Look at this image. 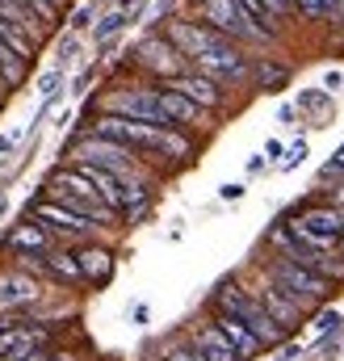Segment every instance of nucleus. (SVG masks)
Wrapping results in <instances>:
<instances>
[{
  "mask_svg": "<svg viewBox=\"0 0 344 361\" xmlns=\"http://www.w3.org/2000/svg\"><path fill=\"white\" fill-rule=\"evenodd\" d=\"M264 156H269V160H281V143H277V139H269V143H264Z\"/></svg>",
  "mask_w": 344,
  "mask_h": 361,
  "instance_id": "29",
  "label": "nucleus"
},
{
  "mask_svg": "<svg viewBox=\"0 0 344 361\" xmlns=\"http://www.w3.org/2000/svg\"><path fill=\"white\" fill-rule=\"evenodd\" d=\"M214 328H219V332L231 341V349L240 353V361H252L257 353H264V345H260L257 336H252V332L240 324V319H231V315H214Z\"/></svg>",
  "mask_w": 344,
  "mask_h": 361,
  "instance_id": "18",
  "label": "nucleus"
},
{
  "mask_svg": "<svg viewBox=\"0 0 344 361\" xmlns=\"http://www.w3.org/2000/svg\"><path fill=\"white\" fill-rule=\"evenodd\" d=\"M42 298V281L21 269H0V315L25 311Z\"/></svg>",
  "mask_w": 344,
  "mask_h": 361,
  "instance_id": "11",
  "label": "nucleus"
},
{
  "mask_svg": "<svg viewBox=\"0 0 344 361\" xmlns=\"http://www.w3.org/2000/svg\"><path fill=\"white\" fill-rule=\"evenodd\" d=\"M340 252H344V240H340Z\"/></svg>",
  "mask_w": 344,
  "mask_h": 361,
  "instance_id": "40",
  "label": "nucleus"
},
{
  "mask_svg": "<svg viewBox=\"0 0 344 361\" xmlns=\"http://www.w3.org/2000/svg\"><path fill=\"white\" fill-rule=\"evenodd\" d=\"M302 160H307V143H302V139H298V143H294V147H290V156H281V169H285V173H290V169H298V164H302Z\"/></svg>",
  "mask_w": 344,
  "mask_h": 361,
  "instance_id": "25",
  "label": "nucleus"
},
{
  "mask_svg": "<svg viewBox=\"0 0 344 361\" xmlns=\"http://www.w3.org/2000/svg\"><path fill=\"white\" fill-rule=\"evenodd\" d=\"M72 156H76V164L105 169V173H113L118 180L143 177L139 156H135L130 147H122V143H113V139H101V135H92V130H88L85 139H76V143H72Z\"/></svg>",
  "mask_w": 344,
  "mask_h": 361,
  "instance_id": "5",
  "label": "nucleus"
},
{
  "mask_svg": "<svg viewBox=\"0 0 344 361\" xmlns=\"http://www.w3.org/2000/svg\"><path fill=\"white\" fill-rule=\"evenodd\" d=\"M92 135H101V139H113V143H122V147H130L135 156L139 152H160V156H172V160H189V139L185 135H176L172 126H147V122H126V118H109V114H101L97 122H92Z\"/></svg>",
  "mask_w": 344,
  "mask_h": 361,
  "instance_id": "1",
  "label": "nucleus"
},
{
  "mask_svg": "<svg viewBox=\"0 0 344 361\" xmlns=\"http://www.w3.org/2000/svg\"><path fill=\"white\" fill-rule=\"evenodd\" d=\"M302 357V349H298V345H285V349H281V361H298Z\"/></svg>",
  "mask_w": 344,
  "mask_h": 361,
  "instance_id": "31",
  "label": "nucleus"
},
{
  "mask_svg": "<svg viewBox=\"0 0 344 361\" xmlns=\"http://www.w3.org/2000/svg\"><path fill=\"white\" fill-rule=\"evenodd\" d=\"M51 202H59V206H68V210H76V214H85V219H92L97 227H118L113 219V210L97 197V189H92V180L80 173V169H59L55 177H51Z\"/></svg>",
  "mask_w": 344,
  "mask_h": 361,
  "instance_id": "3",
  "label": "nucleus"
},
{
  "mask_svg": "<svg viewBox=\"0 0 344 361\" xmlns=\"http://www.w3.org/2000/svg\"><path fill=\"white\" fill-rule=\"evenodd\" d=\"M324 13H336V0H324Z\"/></svg>",
  "mask_w": 344,
  "mask_h": 361,
  "instance_id": "37",
  "label": "nucleus"
},
{
  "mask_svg": "<svg viewBox=\"0 0 344 361\" xmlns=\"http://www.w3.org/2000/svg\"><path fill=\"white\" fill-rule=\"evenodd\" d=\"M105 114L109 118H126V122H147V126H168L156 89H118L105 97Z\"/></svg>",
  "mask_w": 344,
  "mask_h": 361,
  "instance_id": "8",
  "label": "nucleus"
},
{
  "mask_svg": "<svg viewBox=\"0 0 344 361\" xmlns=\"http://www.w3.org/2000/svg\"><path fill=\"white\" fill-rule=\"evenodd\" d=\"M240 8H244V13H248L252 21H257V25L264 30V34H273V38H277V21L269 17V8H264L260 0H240Z\"/></svg>",
  "mask_w": 344,
  "mask_h": 361,
  "instance_id": "22",
  "label": "nucleus"
},
{
  "mask_svg": "<svg viewBox=\"0 0 344 361\" xmlns=\"http://www.w3.org/2000/svg\"><path fill=\"white\" fill-rule=\"evenodd\" d=\"M0 210H4V193H0Z\"/></svg>",
  "mask_w": 344,
  "mask_h": 361,
  "instance_id": "39",
  "label": "nucleus"
},
{
  "mask_svg": "<svg viewBox=\"0 0 344 361\" xmlns=\"http://www.w3.org/2000/svg\"><path fill=\"white\" fill-rule=\"evenodd\" d=\"M4 244L13 248V257H17V252H25V257H47V252H51V231H47L42 223L25 219V223H17V227L8 231Z\"/></svg>",
  "mask_w": 344,
  "mask_h": 361,
  "instance_id": "15",
  "label": "nucleus"
},
{
  "mask_svg": "<svg viewBox=\"0 0 344 361\" xmlns=\"http://www.w3.org/2000/svg\"><path fill=\"white\" fill-rule=\"evenodd\" d=\"M51 361H76V357H68V353H55V357H51Z\"/></svg>",
  "mask_w": 344,
  "mask_h": 361,
  "instance_id": "38",
  "label": "nucleus"
},
{
  "mask_svg": "<svg viewBox=\"0 0 344 361\" xmlns=\"http://www.w3.org/2000/svg\"><path fill=\"white\" fill-rule=\"evenodd\" d=\"M214 307H219V315L240 319V324H244V328L260 341V345H264V349H277V345L285 341V332L269 319V311L257 302V294H252V290H244L235 277H227V281L214 290Z\"/></svg>",
  "mask_w": 344,
  "mask_h": 361,
  "instance_id": "2",
  "label": "nucleus"
},
{
  "mask_svg": "<svg viewBox=\"0 0 344 361\" xmlns=\"http://www.w3.org/2000/svg\"><path fill=\"white\" fill-rule=\"evenodd\" d=\"M340 315H336V311H319V315H315V332H319V336H332V332H340Z\"/></svg>",
  "mask_w": 344,
  "mask_h": 361,
  "instance_id": "23",
  "label": "nucleus"
},
{
  "mask_svg": "<svg viewBox=\"0 0 344 361\" xmlns=\"http://www.w3.org/2000/svg\"><path fill=\"white\" fill-rule=\"evenodd\" d=\"M164 361H189V349H176V353H168Z\"/></svg>",
  "mask_w": 344,
  "mask_h": 361,
  "instance_id": "34",
  "label": "nucleus"
},
{
  "mask_svg": "<svg viewBox=\"0 0 344 361\" xmlns=\"http://www.w3.org/2000/svg\"><path fill=\"white\" fill-rule=\"evenodd\" d=\"M172 92H180V97H189L197 109H219L223 105V89L214 85V80H206V76H197V72H185V76H176V80H168Z\"/></svg>",
  "mask_w": 344,
  "mask_h": 361,
  "instance_id": "14",
  "label": "nucleus"
},
{
  "mask_svg": "<svg viewBox=\"0 0 344 361\" xmlns=\"http://www.w3.org/2000/svg\"><path fill=\"white\" fill-rule=\"evenodd\" d=\"M193 349H197L206 361H240V353L231 349V341L214 328V319H210V324H202V328L193 332Z\"/></svg>",
  "mask_w": 344,
  "mask_h": 361,
  "instance_id": "17",
  "label": "nucleus"
},
{
  "mask_svg": "<svg viewBox=\"0 0 344 361\" xmlns=\"http://www.w3.org/2000/svg\"><path fill=\"white\" fill-rule=\"evenodd\" d=\"M13 143H17L13 135H0V152H13Z\"/></svg>",
  "mask_w": 344,
  "mask_h": 361,
  "instance_id": "33",
  "label": "nucleus"
},
{
  "mask_svg": "<svg viewBox=\"0 0 344 361\" xmlns=\"http://www.w3.org/2000/svg\"><path fill=\"white\" fill-rule=\"evenodd\" d=\"M219 197H223V202H240V197H244V185H235V180H231V185H223V189H219Z\"/></svg>",
  "mask_w": 344,
  "mask_h": 361,
  "instance_id": "27",
  "label": "nucleus"
},
{
  "mask_svg": "<svg viewBox=\"0 0 344 361\" xmlns=\"http://www.w3.org/2000/svg\"><path fill=\"white\" fill-rule=\"evenodd\" d=\"M88 21H92V8H80V13L72 17V25H76V30H85Z\"/></svg>",
  "mask_w": 344,
  "mask_h": 361,
  "instance_id": "28",
  "label": "nucleus"
},
{
  "mask_svg": "<svg viewBox=\"0 0 344 361\" xmlns=\"http://www.w3.org/2000/svg\"><path fill=\"white\" fill-rule=\"evenodd\" d=\"M30 219L42 223V227L51 231V240H63V244H68V240H88V235L97 231L92 219L76 214V210H68V206H59V202H38Z\"/></svg>",
  "mask_w": 344,
  "mask_h": 361,
  "instance_id": "9",
  "label": "nucleus"
},
{
  "mask_svg": "<svg viewBox=\"0 0 344 361\" xmlns=\"http://www.w3.org/2000/svg\"><path fill=\"white\" fill-rule=\"evenodd\" d=\"M135 63H139V68H147V72H156V76H168V80L185 76V72H193V68H189V59L172 47L164 34L143 38V42L135 47Z\"/></svg>",
  "mask_w": 344,
  "mask_h": 361,
  "instance_id": "10",
  "label": "nucleus"
},
{
  "mask_svg": "<svg viewBox=\"0 0 344 361\" xmlns=\"http://www.w3.org/2000/svg\"><path fill=\"white\" fill-rule=\"evenodd\" d=\"M197 76H206V80H214V85H223V80H231V85H240V80H248L252 76V63H248V55L235 47V42H219L214 51H206V55H197L193 63H189Z\"/></svg>",
  "mask_w": 344,
  "mask_h": 361,
  "instance_id": "7",
  "label": "nucleus"
},
{
  "mask_svg": "<svg viewBox=\"0 0 344 361\" xmlns=\"http://www.w3.org/2000/svg\"><path fill=\"white\" fill-rule=\"evenodd\" d=\"M340 85H344L340 72H328V76H324V89H340Z\"/></svg>",
  "mask_w": 344,
  "mask_h": 361,
  "instance_id": "30",
  "label": "nucleus"
},
{
  "mask_svg": "<svg viewBox=\"0 0 344 361\" xmlns=\"http://www.w3.org/2000/svg\"><path fill=\"white\" fill-rule=\"evenodd\" d=\"M160 97V109H164V118H168V126H185V122H206V109H197L189 97H180V92H172L168 85H160L156 89Z\"/></svg>",
  "mask_w": 344,
  "mask_h": 361,
  "instance_id": "16",
  "label": "nucleus"
},
{
  "mask_svg": "<svg viewBox=\"0 0 344 361\" xmlns=\"http://www.w3.org/2000/svg\"><path fill=\"white\" fill-rule=\"evenodd\" d=\"M135 4H139V0H118V8H122V13H130Z\"/></svg>",
  "mask_w": 344,
  "mask_h": 361,
  "instance_id": "35",
  "label": "nucleus"
},
{
  "mask_svg": "<svg viewBox=\"0 0 344 361\" xmlns=\"http://www.w3.org/2000/svg\"><path fill=\"white\" fill-rule=\"evenodd\" d=\"M189 361H206V357H202V353H197V349H193V345H189Z\"/></svg>",
  "mask_w": 344,
  "mask_h": 361,
  "instance_id": "36",
  "label": "nucleus"
},
{
  "mask_svg": "<svg viewBox=\"0 0 344 361\" xmlns=\"http://www.w3.org/2000/svg\"><path fill=\"white\" fill-rule=\"evenodd\" d=\"M202 25H210L214 34H223L227 42H273V34H264L257 21L240 8V0H202L197 4Z\"/></svg>",
  "mask_w": 344,
  "mask_h": 361,
  "instance_id": "6",
  "label": "nucleus"
},
{
  "mask_svg": "<svg viewBox=\"0 0 344 361\" xmlns=\"http://www.w3.org/2000/svg\"><path fill=\"white\" fill-rule=\"evenodd\" d=\"M72 257H76V269L88 286H105L113 277V252L101 244H80V248H72Z\"/></svg>",
  "mask_w": 344,
  "mask_h": 361,
  "instance_id": "13",
  "label": "nucleus"
},
{
  "mask_svg": "<svg viewBox=\"0 0 344 361\" xmlns=\"http://www.w3.org/2000/svg\"><path fill=\"white\" fill-rule=\"evenodd\" d=\"M264 277L290 298V302H298L302 311H315L328 294H332V286L319 277V273L302 269V265H294V261H285V257H273L269 261V269H264Z\"/></svg>",
  "mask_w": 344,
  "mask_h": 361,
  "instance_id": "4",
  "label": "nucleus"
},
{
  "mask_svg": "<svg viewBox=\"0 0 344 361\" xmlns=\"http://www.w3.org/2000/svg\"><path fill=\"white\" fill-rule=\"evenodd\" d=\"M42 265H47V277H59V281H68V286H85V277L76 269V257H72L68 248H51V252L42 257Z\"/></svg>",
  "mask_w": 344,
  "mask_h": 361,
  "instance_id": "19",
  "label": "nucleus"
},
{
  "mask_svg": "<svg viewBox=\"0 0 344 361\" xmlns=\"http://www.w3.org/2000/svg\"><path fill=\"white\" fill-rule=\"evenodd\" d=\"M252 76H257V85L264 92H277L285 80H290V72H285L281 63H257V68H252Z\"/></svg>",
  "mask_w": 344,
  "mask_h": 361,
  "instance_id": "20",
  "label": "nucleus"
},
{
  "mask_svg": "<svg viewBox=\"0 0 344 361\" xmlns=\"http://www.w3.org/2000/svg\"><path fill=\"white\" fill-rule=\"evenodd\" d=\"M252 294H257V302L264 307V311H269V319H273V324H277L285 336H290V332L302 324V315H307V311H302L298 302H290V298H285V294H281V290L269 281V277L260 281V290H252Z\"/></svg>",
  "mask_w": 344,
  "mask_h": 361,
  "instance_id": "12",
  "label": "nucleus"
},
{
  "mask_svg": "<svg viewBox=\"0 0 344 361\" xmlns=\"http://www.w3.org/2000/svg\"><path fill=\"white\" fill-rule=\"evenodd\" d=\"M277 122H285V126H290V122H294V105H281V109H277Z\"/></svg>",
  "mask_w": 344,
  "mask_h": 361,
  "instance_id": "32",
  "label": "nucleus"
},
{
  "mask_svg": "<svg viewBox=\"0 0 344 361\" xmlns=\"http://www.w3.org/2000/svg\"><path fill=\"white\" fill-rule=\"evenodd\" d=\"M294 4H298V13H302V17H311V21H319V17H324V0H294Z\"/></svg>",
  "mask_w": 344,
  "mask_h": 361,
  "instance_id": "26",
  "label": "nucleus"
},
{
  "mask_svg": "<svg viewBox=\"0 0 344 361\" xmlns=\"http://www.w3.org/2000/svg\"><path fill=\"white\" fill-rule=\"evenodd\" d=\"M260 4L269 8V17H273L277 25H281V17H290V13H294V0H260Z\"/></svg>",
  "mask_w": 344,
  "mask_h": 361,
  "instance_id": "24",
  "label": "nucleus"
},
{
  "mask_svg": "<svg viewBox=\"0 0 344 361\" xmlns=\"http://www.w3.org/2000/svg\"><path fill=\"white\" fill-rule=\"evenodd\" d=\"M126 21H130V13L113 8V13H105V17H101V21L92 25V38H97V42H105V38H109V34H118V30H122Z\"/></svg>",
  "mask_w": 344,
  "mask_h": 361,
  "instance_id": "21",
  "label": "nucleus"
}]
</instances>
